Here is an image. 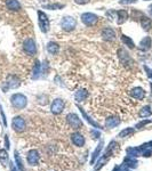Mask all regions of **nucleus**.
<instances>
[{
    "label": "nucleus",
    "instance_id": "obj_31",
    "mask_svg": "<svg viewBox=\"0 0 152 171\" xmlns=\"http://www.w3.org/2000/svg\"><path fill=\"white\" fill-rule=\"evenodd\" d=\"M134 132H135L134 128H126V129L121 130V131L118 134V137H119V138H126V137H129V136H132Z\"/></svg>",
    "mask_w": 152,
    "mask_h": 171
},
{
    "label": "nucleus",
    "instance_id": "obj_24",
    "mask_svg": "<svg viewBox=\"0 0 152 171\" xmlns=\"http://www.w3.org/2000/svg\"><path fill=\"white\" fill-rule=\"evenodd\" d=\"M117 14V23L118 24H122L125 23L128 18V12L125 10V9H120L118 12H116Z\"/></svg>",
    "mask_w": 152,
    "mask_h": 171
},
{
    "label": "nucleus",
    "instance_id": "obj_15",
    "mask_svg": "<svg viewBox=\"0 0 152 171\" xmlns=\"http://www.w3.org/2000/svg\"><path fill=\"white\" fill-rule=\"evenodd\" d=\"M120 119L118 116H109L105 119V128H109V129H113V128L118 127L120 124Z\"/></svg>",
    "mask_w": 152,
    "mask_h": 171
},
{
    "label": "nucleus",
    "instance_id": "obj_10",
    "mask_svg": "<svg viewBox=\"0 0 152 171\" xmlns=\"http://www.w3.org/2000/svg\"><path fill=\"white\" fill-rule=\"evenodd\" d=\"M39 160H40V155L38 151L36 150H30L28 152V155H26V161H28V163L32 167H34V165H38L39 164Z\"/></svg>",
    "mask_w": 152,
    "mask_h": 171
},
{
    "label": "nucleus",
    "instance_id": "obj_17",
    "mask_svg": "<svg viewBox=\"0 0 152 171\" xmlns=\"http://www.w3.org/2000/svg\"><path fill=\"white\" fill-rule=\"evenodd\" d=\"M110 160V156L105 155V154H103V155L100 156V159H97V161H96V163H94L95 165H94V169H95V171H98L101 170L102 168L105 165V164L108 163V161Z\"/></svg>",
    "mask_w": 152,
    "mask_h": 171
},
{
    "label": "nucleus",
    "instance_id": "obj_7",
    "mask_svg": "<svg viewBox=\"0 0 152 171\" xmlns=\"http://www.w3.org/2000/svg\"><path fill=\"white\" fill-rule=\"evenodd\" d=\"M23 49H24V52H26L28 55H30V56L36 55V52H37V46H36V42H34V40L31 39V38H28V39L24 41Z\"/></svg>",
    "mask_w": 152,
    "mask_h": 171
},
{
    "label": "nucleus",
    "instance_id": "obj_4",
    "mask_svg": "<svg viewBox=\"0 0 152 171\" xmlns=\"http://www.w3.org/2000/svg\"><path fill=\"white\" fill-rule=\"evenodd\" d=\"M81 21L86 26H94L98 22V16L93 13H84L81 14Z\"/></svg>",
    "mask_w": 152,
    "mask_h": 171
},
{
    "label": "nucleus",
    "instance_id": "obj_9",
    "mask_svg": "<svg viewBox=\"0 0 152 171\" xmlns=\"http://www.w3.org/2000/svg\"><path fill=\"white\" fill-rule=\"evenodd\" d=\"M64 106H65V103H64L63 99L61 98H56V99L53 100L52 105H50V111H52L53 114H61L64 110Z\"/></svg>",
    "mask_w": 152,
    "mask_h": 171
},
{
    "label": "nucleus",
    "instance_id": "obj_35",
    "mask_svg": "<svg viewBox=\"0 0 152 171\" xmlns=\"http://www.w3.org/2000/svg\"><path fill=\"white\" fill-rule=\"evenodd\" d=\"M90 135H92L93 139H100V137H101L100 129H96V128L92 129V130H90Z\"/></svg>",
    "mask_w": 152,
    "mask_h": 171
},
{
    "label": "nucleus",
    "instance_id": "obj_14",
    "mask_svg": "<svg viewBox=\"0 0 152 171\" xmlns=\"http://www.w3.org/2000/svg\"><path fill=\"white\" fill-rule=\"evenodd\" d=\"M130 96L137 100H142V99H144V97H145V91H144L143 88L135 87L130 90Z\"/></svg>",
    "mask_w": 152,
    "mask_h": 171
},
{
    "label": "nucleus",
    "instance_id": "obj_26",
    "mask_svg": "<svg viewBox=\"0 0 152 171\" xmlns=\"http://www.w3.org/2000/svg\"><path fill=\"white\" fill-rule=\"evenodd\" d=\"M128 156H133V157H138L142 155V150L140 147H128L126 150Z\"/></svg>",
    "mask_w": 152,
    "mask_h": 171
},
{
    "label": "nucleus",
    "instance_id": "obj_32",
    "mask_svg": "<svg viewBox=\"0 0 152 171\" xmlns=\"http://www.w3.org/2000/svg\"><path fill=\"white\" fill-rule=\"evenodd\" d=\"M121 41L124 42L126 46H127L128 48H130V49H133V48L135 47V44H134V41H133L129 37H127V36H125V34H122L121 36Z\"/></svg>",
    "mask_w": 152,
    "mask_h": 171
},
{
    "label": "nucleus",
    "instance_id": "obj_3",
    "mask_svg": "<svg viewBox=\"0 0 152 171\" xmlns=\"http://www.w3.org/2000/svg\"><path fill=\"white\" fill-rule=\"evenodd\" d=\"M61 26L63 29L64 31H72L74 30L77 26V21L72 17V16H64L62 21H61Z\"/></svg>",
    "mask_w": 152,
    "mask_h": 171
},
{
    "label": "nucleus",
    "instance_id": "obj_16",
    "mask_svg": "<svg viewBox=\"0 0 152 171\" xmlns=\"http://www.w3.org/2000/svg\"><path fill=\"white\" fill-rule=\"evenodd\" d=\"M151 45H152L151 38L150 37H145V38L141 40L140 45H138V49H140L141 52H148L149 49L151 48Z\"/></svg>",
    "mask_w": 152,
    "mask_h": 171
},
{
    "label": "nucleus",
    "instance_id": "obj_18",
    "mask_svg": "<svg viewBox=\"0 0 152 171\" xmlns=\"http://www.w3.org/2000/svg\"><path fill=\"white\" fill-rule=\"evenodd\" d=\"M124 165H126L129 169H135L138 165V161L136 160V157H133V156H126L124 159V162H122Z\"/></svg>",
    "mask_w": 152,
    "mask_h": 171
},
{
    "label": "nucleus",
    "instance_id": "obj_29",
    "mask_svg": "<svg viewBox=\"0 0 152 171\" xmlns=\"http://www.w3.org/2000/svg\"><path fill=\"white\" fill-rule=\"evenodd\" d=\"M151 114H152V110L149 105L143 106V107L140 110V113H138L140 118H149V116H151Z\"/></svg>",
    "mask_w": 152,
    "mask_h": 171
},
{
    "label": "nucleus",
    "instance_id": "obj_41",
    "mask_svg": "<svg viewBox=\"0 0 152 171\" xmlns=\"http://www.w3.org/2000/svg\"><path fill=\"white\" fill-rule=\"evenodd\" d=\"M89 1H90V0H74V2L78 5H86V4H88Z\"/></svg>",
    "mask_w": 152,
    "mask_h": 171
},
{
    "label": "nucleus",
    "instance_id": "obj_20",
    "mask_svg": "<svg viewBox=\"0 0 152 171\" xmlns=\"http://www.w3.org/2000/svg\"><path fill=\"white\" fill-rule=\"evenodd\" d=\"M88 96H89V94H88V91L86 89H79L74 94V99H76V102L80 103V102H84V100L87 99Z\"/></svg>",
    "mask_w": 152,
    "mask_h": 171
},
{
    "label": "nucleus",
    "instance_id": "obj_2",
    "mask_svg": "<svg viewBox=\"0 0 152 171\" xmlns=\"http://www.w3.org/2000/svg\"><path fill=\"white\" fill-rule=\"evenodd\" d=\"M38 25H39L40 31L42 32V33H47V32L49 31V26H50V24H49V18H48V16L46 15L44 12H41V10H38Z\"/></svg>",
    "mask_w": 152,
    "mask_h": 171
},
{
    "label": "nucleus",
    "instance_id": "obj_5",
    "mask_svg": "<svg viewBox=\"0 0 152 171\" xmlns=\"http://www.w3.org/2000/svg\"><path fill=\"white\" fill-rule=\"evenodd\" d=\"M66 121L70 124V127H72L76 130L82 128V121L80 120V118L77 115L76 113H69L68 115H66Z\"/></svg>",
    "mask_w": 152,
    "mask_h": 171
},
{
    "label": "nucleus",
    "instance_id": "obj_42",
    "mask_svg": "<svg viewBox=\"0 0 152 171\" xmlns=\"http://www.w3.org/2000/svg\"><path fill=\"white\" fill-rule=\"evenodd\" d=\"M144 70L146 71V74H148L149 78H150V79L152 80V70H150V68H149L148 66H144Z\"/></svg>",
    "mask_w": 152,
    "mask_h": 171
},
{
    "label": "nucleus",
    "instance_id": "obj_30",
    "mask_svg": "<svg viewBox=\"0 0 152 171\" xmlns=\"http://www.w3.org/2000/svg\"><path fill=\"white\" fill-rule=\"evenodd\" d=\"M41 73V64L39 63V60H36L34 66H33V72H32V79H38Z\"/></svg>",
    "mask_w": 152,
    "mask_h": 171
},
{
    "label": "nucleus",
    "instance_id": "obj_21",
    "mask_svg": "<svg viewBox=\"0 0 152 171\" xmlns=\"http://www.w3.org/2000/svg\"><path fill=\"white\" fill-rule=\"evenodd\" d=\"M140 23H141V26L143 28V30H145V31H150V30H151L152 22H151V18H150V17L142 15Z\"/></svg>",
    "mask_w": 152,
    "mask_h": 171
},
{
    "label": "nucleus",
    "instance_id": "obj_22",
    "mask_svg": "<svg viewBox=\"0 0 152 171\" xmlns=\"http://www.w3.org/2000/svg\"><path fill=\"white\" fill-rule=\"evenodd\" d=\"M47 52L50 54V55H57L60 52V45L54 42V41H50L47 44Z\"/></svg>",
    "mask_w": 152,
    "mask_h": 171
},
{
    "label": "nucleus",
    "instance_id": "obj_34",
    "mask_svg": "<svg viewBox=\"0 0 152 171\" xmlns=\"http://www.w3.org/2000/svg\"><path fill=\"white\" fill-rule=\"evenodd\" d=\"M64 7V5L62 4H49L44 6V8L46 9H50V10H57V9H62Z\"/></svg>",
    "mask_w": 152,
    "mask_h": 171
},
{
    "label": "nucleus",
    "instance_id": "obj_13",
    "mask_svg": "<svg viewBox=\"0 0 152 171\" xmlns=\"http://www.w3.org/2000/svg\"><path fill=\"white\" fill-rule=\"evenodd\" d=\"M78 108H79V111H80V113H81V115H82V118H84L85 120H86V121H87L88 123L90 124V126H92V127H94V128H96V129H102V127H101L100 124L97 123V122H96V121H94V120L92 119V118H90V116L88 115L87 113H86V112H85V110L82 107H81V106H78Z\"/></svg>",
    "mask_w": 152,
    "mask_h": 171
},
{
    "label": "nucleus",
    "instance_id": "obj_45",
    "mask_svg": "<svg viewBox=\"0 0 152 171\" xmlns=\"http://www.w3.org/2000/svg\"><path fill=\"white\" fill-rule=\"evenodd\" d=\"M112 171H121V169H120V165H116V167L113 168V170Z\"/></svg>",
    "mask_w": 152,
    "mask_h": 171
},
{
    "label": "nucleus",
    "instance_id": "obj_36",
    "mask_svg": "<svg viewBox=\"0 0 152 171\" xmlns=\"http://www.w3.org/2000/svg\"><path fill=\"white\" fill-rule=\"evenodd\" d=\"M0 115H1V119H2V123H4L5 127H7V120H6V115H5V112L2 110V106L0 105Z\"/></svg>",
    "mask_w": 152,
    "mask_h": 171
},
{
    "label": "nucleus",
    "instance_id": "obj_6",
    "mask_svg": "<svg viewBox=\"0 0 152 171\" xmlns=\"http://www.w3.org/2000/svg\"><path fill=\"white\" fill-rule=\"evenodd\" d=\"M26 123H25V120L22 116H15L12 121V128L14 129V131L16 132H22L25 130Z\"/></svg>",
    "mask_w": 152,
    "mask_h": 171
},
{
    "label": "nucleus",
    "instance_id": "obj_8",
    "mask_svg": "<svg viewBox=\"0 0 152 171\" xmlns=\"http://www.w3.org/2000/svg\"><path fill=\"white\" fill-rule=\"evenodd\" d=\"M118 57H119L120 63L122 64L124 66H126V68H127V66L129 68L133 64V60H132V58H130V56H129V54L125 50L124 48H120L119 50H118Z\"/></svg>",
    "mask_w": 152,
    "mask_h": 171
},
{
    "label": "nucleus",
    "instance_id": "obj_28",
    "mask_svg": "<svg viewBox=\"0 0 152 171\" xmlns=\"http://www.w3.org/2000/svg\"><path fill=\"white\" fill-rule=\"evenodd\" d=\"M14 160H15V163H16L17 169H18L20 171H25V168H24L22 157H21V155L18 154V152L17 151H15V153H14Z\"/></svg>",
    "mask_w": 152,
    "mask_h": 171
},
{
    "label": "nucleus",
    "instance_id": "obj_43",
    "mask_svg": "<svg viewBox=\"0 0 152 171\" xmlns=\"http://www.w3.org/2000/svg\"><path fill=\"white\" fill-rule=\"evenodd\" d=\"M9 169H10V171H18V169L14 164V162H9Z\"/></svg>",
    "mask_w": 152,
    "mask_h": 171
},
{
    "label": "nucleus",
    "instance_id": "obj_11",
    "mask_svg": "<svg viewBox=\"0 0 152 171\" xmlns=\"http://www.w3.org/2000/svg\"><path fill=\"white\" fill-rule=\"evenodd\" d=\"M71 142L72 144L74 145V146H77V147H82L85 145V143H86V140H85V137L81 134H79V132H73V134H71Z\"/></svg>",
    "mask_w": 152,
    "mask_h": 171
},
{
    "label": "nucleus",
    "instance_id": "obj_46",
    "mask_svg": "<svg viewBox=\"0 0 152 171\" xmlns=\"http://www.w3.org/2000/svg\"><path fill=\"white\" fill-rule=\"evenodd\" d=\"M149 9H150V14L152 15V5H150V7H149Z\"/></svg>",
    "mask_w": 152,
    "mask_h": 171
},
{
    "label": "nucleus",
    "instance_id": "obj_19",
    "mask_svg": "<svg viewBox=\"0 0 152 171\" xmlns=\"http://www.w3.org/2000/svg\"><path fill=\"white\" fill-rule=\"evenodd\" d=\"M103 146H104V142H103V140H101L100 144H98V145L96 146L95 151L93 152L92 159H90V164H94L96 162V160L98 159V156H100L101 152L103 151Z\"/></svg>",
    "mask_w": 152,
    "mask_h": 171
},
{
    "label": "nucleus",
    "instance_id": "obj_12",
    "mask_svg": "<svg viewBox=\"0 0 152 171\" xmlns=\"http://www.w3.org/2000/svg\"><path fill=\"white\" fill-rule=\"evenodd\" d=\"M102 39L105 41H112L116 39V32L112 28H105L102 30Z\"/></svg>",
    "mask_w": 152,
    "mask_h": 171
},
{
    "label": "nucleus",
    "instance_id": "obj_27",
    "mask_svg": "<svg viewBox=\"0 0 152 171\" xmlns=\"http://www.w3.org/2000/svg\"><path fill=\"white\" fill-rule=\"evenodd\" d=\"M117 148H118V144H117L116 140H112L111 143L109 144V146L106 147V150H105V152H104L103 154H105V155H108L111 157L112 154L114 153V151H116Z\"/></svg>",
    "mask_w": 152,
    "mask_h": 171
},
{
    "label": "nucleus",
    "instance_id": "obj_1",
    "mask_svg": "<svg viewBox=\"0 0 152 171\" xmlns=\"http://www.w3.org/2000/svg\"><path fill=\"white\" fill-rule=\"evenodd\" d=\"M10 103L17 110H23L28 105V98L23 94H14L10 97Z\"/></svg>",
    "mask_w": 152,
    "mask_h": 171
},
{
    "label": "nucleus",
    "instance_id": "obj_37",
    "mask_svg": "<svg viewBox=\"0 0 152 171\" xmlns=\"http://www.w3.org/2000/svg\"><path fill=\"white\" fill-rule=\"evenodd\" d=\"M151 122H152V120H144V121H141V122H138V123L136 124V128H137V129H141L143 126H145V124H148V123H151Z\"/></svg>",
    "mask_w": 152,
    "mask_h": 171
},
{
    "label": "nucleus",
    "instance_id": "obj_39",
    "mask_svg": "<svg viewBox=\"0 0 152 171\" xmlns=\"http://www.w3.org/2000/svg\"><path fill=\"white\" fill-rule=\"evenodd\" d=\"M137 0H120L119 4L120 5H130V4H135Z\"/></svg>",
    "mask_w": 152,
    "mask_h": 171
},
{
    "label": "nucleus",
    "instance_id": "obj_38",
    "mask_svg": "<svg viewBox=\"0 0 152 171\" xmlns=\"http://www.w3.org/2000/svg\"><path fill=\"white\" fill-rule=\"evenodd\" d=\"M151 155H152V150H150V148L144 150V151L142 152V156H144V157H150Z\"/></svg>",
    "mask_w": 152,
    "mask_h": 171
},
{
    "label": "nucleus",
    "instance_id": "obj_44",
    "mask_svg": "<svg viewBox=\"0 0 152 171\" xmlns=\"http://www.w3.org/2000/svg\"><path fill=\"white\" fill-rule=\"evenodd\" d=\"M120 169H121V171H130V169L127 168L126 165H124V164H121V165H120Z\"/></svg>",
    "mask_w": 152,
    "mask_h": 171
},
{
    "label": "nucleus",
    "instance_id": "obj_40",
    "mask_svg": "<svg viewBox=\"0 0 152 171\" xmlns=\"http://www.w3.org/2000/svg\"><path fill=\"white\" fill-rule=\"evenodd\" d=\"M5 148L6 150L10 148V143H9V137H8V135H5Z\"/></svg>",
    "mask_w": 152,
    "mask_h": 171
},
{
    "label": "nucleus",
    "instance_id": "obj_23",
    "mask_svg": "<svg viewBox=\"0 0 152 171\" xmlns=\"http://www.w3.org/2000/svg\"><path fill=\"white\" fill-rule=\"evenodd\" d=\"M6 6L12 12H18L21 9V4L17 0H6Z\"/></svg>",
    "mask_w": 152,
    "mask_h": 171
},
{
    "label": "nucleus",
    "instance_id": "obj_25",
    "mask_svg": "<svg viewBox=\"0 0 152 171\" xmlns=\"http://www.w3.org/2000/svg\"><path fill=\"white\" fill-rule=\"evenodd\" d=\"M7 84H8V88H13V89H15V88H17L21 84L20 79L15 76H8V79H7Z\"/></svg>",
    "mask_w": 152,
    "mask_h": 171
},
{
    "label": "nucleus",
    "instance_id": "obj_33",
    "mask_svg": "<svg viewBox=\"0 0 152 171\" xmlns=\"http://www.w3.org/2000/svg\"><path fill=\"white\" fill-rule=\"evenodd\" d=\"M0 161L2 162L4 165H6L8 162V153H7V150L5 148V150H0Z\"/></svg>",
    "mask_w": 152,
    "mask_h": 171
}]
</instances>
